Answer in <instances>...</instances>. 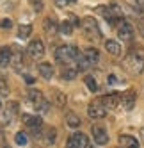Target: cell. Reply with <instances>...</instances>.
<instances>
[{
    "instance_id": "cell-18",
    "label": "cell",
    "mask_w": 144,
    "mask_h": 148,
    "mask_svg": "<svg viewBox=\"0 0 144 148\" xmlns=\"http://www.w3.org/2000/svg\"><path fill=\"white\" fill-rule=\"evenodd\" d=\"M105 50L109 52V54H112V56H119L121 54V45L118 43V41H114V39H107L105 41Z\"/></svg>"
},
{
    "instance_id": "cell-21",
    "label": "cell",
    "mask_w": 144,
    "mask_h": 148,
    "mask_svg": "<svg viewBox=\"0 0 144 148\" xmlns=\"http://www.w3.org/2000/svg\"><path fill=\"white\" fill-rule=\"evenodd\" d=\"M78 73V68H73V66H64L62 68V73H60V77L64 80H73Z\"/></svg>"
},
{
    "instance_id": "cell-6",
    "label": "cell",
    "mask_w": 144,
    "mask_h": 148,
    "mask_svg": "<svg viewBox=\"0 0 144 148\" xmlns=\"http://www.w3.org/2000/svg\"><path fill=\"white\" fill-rule=\"evenodd\" d=\"M87 114H89V118H91V120H101V118H105L107 109H105V105L101 103L100 100H96V102L89 103V107H87Z\"/></svg>"
},
{
    "instance_id": "cell-36",
    "label": "cell",
    "mask_w": 144,
    "mask_h": 148,
    "mask_svg": "<svg viewBox=\"0 0 144 148\" xmlns=\"http://www.w3.org/2000/svg\"><path fill=\"white\" fill-rule=\"evenodd\" d=\"M141 134H142V137H144V129H142V130H141Z\"/></svg>"
},
{
    "instance_id": "cell-33",
    "label": "cell",
    "mask_w": 144,
    "mask_h": 148,
    "mask_svg": "<svg viewBox=\"0 0 144 148\" xmlns=\"http://www.w3.org/2000/svg\"><path fill=\"white\" fill-rule=\"evenodd\" d=\"M0 148H7V141H5L4 130H0Z\"/></svg>"
},
{
    "instance_id": "cell-23",
    "label": "cell",
    "mask_w": 144,
    "mask_h": 148,
    "mask_svg": "<svg viewBox=\"0 0 144 148\" xmlns=\"http://www.w3.org/2000/svg\"><path fill=\"white\" fill-rule=\"evenodd\" d=\"M75 61H77V68H78V70H87V68L91 66V64H89V61H87V57L82 54V52L78 54V57H77Z\"/></svg>"
},
{
    "instance_id": "cell-19",
    "label": "cell",
    "mask_w": 144,
    "mask_h": 148,
    "mask_svg": "<svg viewBox=\"0 0 144 148\" xmlns=\"http://www.w3.org/2000/svg\"><path fill=\"white\" fill-rule=\"evenodd\" d=\"M57 30H59V27L54 20H45V32H46L48 38H54L57 34Z\"/></svg>"
},
{
    "instance_id": "cell-27",
    "label": "cell",
    "mask_w": 144,
    "mask_h": 148,
    "mask_svg": "<svg viewBox=\"0 0 144 148\" xmlns=\"http://www.w3.org/2000/svg\"><path fill=\"white\" fill-rule=\"evenodd\" d=\"M14 141H16V145H20V146H25V145L29 143V136H27L25 132H18V134L14 136Z\"/></svg>"
},
{
    "instance_id": "cell-35",
    "label": "cell",
    "mask_w": 144,
    "mask_h": 148,
    "mask_svg": "<svg viewBox=\"0 0 144 148\" xmlns=\"http://www.w3.org/2000/svg\"><path fill=\"white\" fill-rule=\"evenodd\" d=\"M9 27H13V22H11V20H4V22H2V29H9Z\"/></svg>"
},
{
    "instance_id": "cell-29",
    "label": "cell",
    "mask_w": 144,
    "mask_h": 148,
    "mask_svg": "<svg viewBox=\"0 0 144 148\" xmlns=\"http://www.w3.org/2000/svg\"><path fill=\"white\" fill-rule=\"evenodd\" d=\"M66 95H62V93H59V91H55V95H54V102L59 105V107H64L66 105Z\"/></svg>"
},
{
    "instance_id": "cell-20",
    "label": "cell",
    "mask_w": 144,
    "mask_h": 148,
    "mask_svg": "<svg viewBox=\"0 0 144 148\" xmlns=\"http://www.w3.org/2000/svg\"><path fill=\"white\" fill-rule=\"evenodd\" d=\"M64 120H66V123L71 127V129H78V127L82 125V121H80V118L75 114V112H68L66 116H64Z\"/></svg>"
},
{
    "instance_id": "cell-2",
    "label": "cell",
    "mask_w": 144,
    "mask_h": 148,
    "mask_svg": "<svg viewBox=\"0 0 144 148\" xmlns=\"http://www.w3.org/2000/svg\"><path fill=\"white\" fill-rule=\"evenodd\" d=\"M80 27L82 30H84V34L89 41H98L101 39V30L98 27V22L92 16H86V18H82L80 20Z\"/></svg>"
},
{
    "instance_id": "cell-5",
    "label": "cell",
    "mask_w": 144,
    "mask_h": 148,
    "mask_svg": "<svg viewBox=\"0 0 144 148\" xmlns=\"http://www.w3.org/2000/svg\"><path fill=\"white\" fill-rule=\"evenodd\" d=\"M18 112H20L18 102H7L5 109L0 112V123H2V125H9V123H13V120L18 116Z\"/></svg>"
},
{
    "instance_id": "cell-25",
    "label": "cell",
    "mask_w": 144,
    "mask_h": 148,
    "mask_svg": "<svg viewBox=\"0 0 144 148\" xmlns=\"http://www.w3.org/2000/svg\"><path fill=\"white\" fill-rule=\"evenodd\" d=\"M59 30H60V34L71 36V34H73V25H71L69 22H64V23H60V25H59Z\"/></svg>"
},
{
    "instance_id": "cell-15",
    "label": "cell",
    "mask_w": 144,
    "mask_h": 148,
    "mask_svg": "<svg viewBox=\"0 0 144 148\" xmlns=\"http://www.w3.org/2000/svg\"><path fill=\"white\" fill-rule=\"evenodd\" d=\"M37 71H39V75L45 80H50L54 77V66L50 64V62H41V64L37 66Z\"/></svg>"
},
{
    "instance_id": "cell-28",
    "label": "cell",
    "mask_w": 144,
    "mask_h": 148,
    "mask_svg": "<svg viewBox=\"0 0 144 148\" xmlns=\"http://www.w3.org/2000/svg\"><path fill=\"white\" fill-rule=\"evenodd\" d=\"M29 134L34 137V139H43V134H45V130L41 129V127H34V129H29Z\"/></svg>"
},
{
    "instance_id": "cell-22",
    "label": "cell",
    "mask_w": 144,
    "mask_h": 148,
    "mask_svg": "<svg viewBox=\"0 0 144 148\" xmlns=\"http://www.w3.org/2000/svg\"><path fill=\"white\" fill-rule=\"evenodd\" d=\"M55 137H57V130L54 129V127H50V129H46L45 134H43V141L46 145H54L55 143Z\"/></svg>"
},
{
    "instance_id": "cell-30",
    "label": "cell",
    "mask_w": 144,
    "mask_h": 148,
    "mask_svg": "<svg viewBox=\"0 0 144 148\" xmlns=\"http://www.w3.org/2000/svg\"><path fill=\"white\" fill-rule=\"evenodd\" d=\"M66 148H82V145H80V141L77 139L75 134L69 136V139H68V143H66Z\"/></svg>"
},
{
    "instance_id": "cell-17",
    "label": "cell",
    "mask_w": 144,
    "mask_h": 148,
    "mask_svg": "<svg viewBox=\"0 0 144 148\" xmlns=\"http://www.w3.org/2000/svg\"><path fill=\"white\" fill-rule=\"evenodd\" d=\"M11 59H13V50L11 48H2L0 50V66H11Z\"/></svg>"
},
{
    "instance_id": "cell-12",
    "label": "cell",
    "mask_w": 144,
    "mask_h": 148,
    "mask_svg": "<svg viewBox=\"0 0 144 148\" xmlns=\"http://www.w3.org/2000/svg\"><path fill=\"white\" fill-rule=\"evenodd\" d=\"M22 121L29 127V129H34V127H41L43 125V120L41 116H34V114H22Z\"/></svg>"
},
{
    "instance_id": "cell-16",
    "label": "cell",
    "mask_w": 144,
    "mask_h": 148,
    "mask_svg": "<svg viewBox=\"0 0 144 148\" xmlns=\"http://www.w3.org/2000/svg\"><path fill=\"white\" fill-rule=\"evenodd\" d=\"M84 56L87 57V61H89L91 66H92V64H98V61H100V52H98L94 47L86 48V50H84Z\"/></svg>"
},
{
    "instance_id": "cell-26",
    "label": "cell",
    "mask_w": 144,
    "mask_h": 148,
    "mask_svg": "<svg viewBox=\"0 0 144 148\" xmlns=\"http://www.w3.org/2000/svg\"><path fill=\"white\" fill-rule=\"evenodd\" d=\"M30 32H32V27H30V25H20V29H18V36L22 38V39L29 38Z\"/></svg>"
},
{
    "instance_id": "cell-1",
    "label": "cell",
    "mask_w": 144,
    "mask_h": 148,
    "mask_svg": "<svg viewBox=\"0 0 144 148\" xmlns=\"http://www.w3.org/2000/svg\"><path fill=\"white\" fill-rule=\"evenodd\" d=\"M125 68L132 73V75H141L144 71V50L142 48H135L132 50L125 59Z\"/></svg>"
},
{
    "instance_id": "cell-14",
    "label": "cell",
    "mask_w": 144,
    "mask_h": 148,
    "mask_svg": "<svg viewBox=\"0 0 144 148\" xmlns=\"http://www.w3.org/2000/svg\"><path fill=\"white\" fill-rule=\"evenodd\" d=\"M119 145L123 148H139V141L133 136H128V134H121L119 136Z\"/></svg>"
},
{
    "instance_id": "cell-7",
    "label": "cell",
    "mask_w": 144,
    "mask_h": 148,
    "mask_svg": "<svg viewBox=\"0 0 144 148\" xmlns=\"http://www.w3.org/2000/svg\"><path fill=\"white\" fill-rule=\"evenodd\" d=\"M118 36L121 41H130L133 38V27L126 22V20H119V23H118Z\"/></svg>"
},
{
    "instance_id": "cell-11",
    "label": "cell",
    "mask_w": 144,
    "mask_h": 148,
    "mask_svg": "<svg viewBox=\"0 0 144 148\" xmlns=\"http://www.w3.org/2000/svg\"><path fill=\"white\" fill-rule=\"evenodd\" d=\"M100 102L105 105V109H116L118 105L121 103V95L118 93H110V95H105V97H101Z\"/></svg>"
},
{
    "instance_id": "cell-13",
    "label": "cell",
    "mask_w": 144,
    "mask_h": 148,
    "mask_svg": "<svg viewBox=\"0 0 144 148\" xmlns=\"http://www.w3.org/2000/svg\"><path fill=\"white\" fill-rule=\"evenodd\" d=\"M13 50V59H11V66L16 70V71H20L23 68V54H22V50L20 48H11Z\"/></svg>"
},
{
    "instance_id": "cell-10",
    "label": "cell",
    "mask_w": 144,
    "mask_h": 148,
    "mask_svg": "<svg viewBox=\"0 0 144 148\" xmlns=\"http://www.w3.org/2000/svg\"><path fill=\"white\" fill-rule=\"evenodd\" d=\"M91 130H92V139H94V143L98 146H103L109 143V134L103 127H92Z\"/></svg>"
},
{
    "instance_id": "cell-9",
    "label": "cell",
    "mask_w": 144,
    "mask_h": 148,
    "mask_svg": "<svg viewBox=\"0 0 144 148\" xmlns=\"http://www.w3.org/2000/svg\"><path fill=\"white\" fill-rule=\"evenodd\" d=\"M135 100H137V95L133 89H128L121 95V105L125 107L126 111H132L133 107H135Z\"/></svg>"
},
{
    "instance_id": "cell-4",
    "label": "cell",
    "mask_w": 144,
    "mask_h": 148,
    "mask_svg": "<svg viewBox=\"0 0 144 148\" xmlns=\"http://www.w3.org/2000/svg\"><path fill=\"white\" fill-rule=\"evenodd\" d=\"M27 98H29V102L36 107V111H46V109H48V102L45 100L43 93H41L39 89L30 88L29 93H27Z\"/></svg>"
},
{
    "instance_id": "cell-31",
    "label": "cell",
    "mask_w": 144,
    "mask_h": 148,
    "mask_svg": "<svg viewBox=\"0 0 144 148\" xmlns=\"http://www.w3.org/2000/svg\"><path fill=\"white\" fill-rule=\"evenodd\" d=\"M0 95H2V97H7L9 95V86L4 79H0Z\"/></svg>"
},
{
    "instance_id": "cell-24",
    "label": "cell",
    "mask_w": 144,
    "mask_h": 148,
    "mask_svg": "<svg viewBox=\"0 0 144 148\" xmlns=\"http://www.w3.org/2000/svg\"><path fill=\"white\" fill-rule=\"evenodd\" d=\"M84 82H86V86H87L89 91H98V89H100V88H98V80L92 77V75H87V77L84 79Z\"/></svg>"
},
{
    "instance_id": "cell-3",
    "label": "cell",
    "mask_w": 144,
    "mask_h": 148,
    "mask_svg": "<svg viewBox=\"0 0 144 148\" xmlns=\"http://www.w3.org/2000/svg\"><path fill=\"white\" fill-rule=\"evenodd\" d=\"M80 54V50L73 45H60L57 50H55V59L59 62H64V64H68V62L75 61Z\"/></svg>"
},
{
    "instance_id": "cell-32",
    "label": "cell",
    "mask_w": 144,
    "mask_h": 148,
    "mask_svg": "<svg viewBox=\"0 0 144 148\" xmlns=\"http://www.w3.org/2000/svg\"><path fill=\"white\" fill-rule=\"evenodd\" d=\"M30 4H32V7L36 11H41V9H43V2H41V0H30Z\"/></svg>"
},
{
    "instance_id": "cell-34",
    "label": "cell",
    "mask_w": 144,
    "mask_h": 148,
    "mask_svg": "<svg viewBox=\"0 0 144 148\" xmlns=\"http://www.w3.org/2000/svg\"><path fill=\"white\" fill-rule=\"evenodd\" d=\"M69 23H71V25H80V22H78V18H77L75 14H69Z\"/></svg>"
},
{
    "instance_id": "cell-8",
    "label": "cell",
    "mask_w": 144,
    "mask_h": 148,
    "mask_svg": "<svg viewBox=\"0 0 144 148\" xmlns=\"http://www.w3.org/2000/svg\"><path fill=\"white\" fill-rule=\"evenodd\" d=\"M27 52H29V56L32 57V59H41V57L45 56V45H43V41H41V39L30 41L29 47H27Z\"/></svg>"
}]
</instances>
